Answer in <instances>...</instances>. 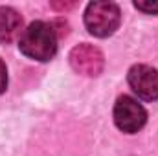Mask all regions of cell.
<instances>
[{"label":"cell","mask_w":158,"mask_h":156,"mask_svg":"<svg viewBox=\"0 0 158 156\" xmlns=\"http://www.w3.org/2000/svg\"><path fill=\"white\" fill-rule=\"evenodd\" d=\"M20 51L33 61H50L57 51V35L53 26L46 22H31L19 39Z\"/></svg>","instance_id":"cell-1"},{"label":"cell","mask_w":158,"mask_h":156,"mask_svg":"<svg viewBox=\"0 0 158 156\" xmlns=\"http://www.w3.org/2000/svg\"><path fill=\"white\" fill-rule=\"evenodd\" d=\"M119 7L112 2H90L85 11V26L94 37H109L119 26Z\"/></svg>","instance_id":"cell-2"},{"label":"cell","mask_w":158,"mask_h":156,"mask_svg":"<svg viewBox=\"0 0 158 156\" xmlns=\"http://www.w3.org/2000/svg\"><path fill=\"white\" fill-rule=\"evenodd\" d=\"M145 121H147V112L136 99H132L129 96H121L116 101L114 123L119 130H123L127 134H134L145 125Z\"/></svg>","instance_id":"cell-3"},{"label":"cell","mask_w":158,"mask_h":156,"mask_svg":"<svg viewBox=\"0 0 158 156\" xmlns=\"http://www.w3.org/2000/svg\"><path fill=\"white\" fill-rule=\"evenodd\" d=\"M70 64L72 68L86 77H98L103 72L105 59L103 53L90 44H79L70 51Z\"/></svg>","instance_id":"cell-4"},{"label":"cell","mask_w":158,"mask_h":156,"mask_svg":"<svg viewBox=\"0 0 158 156\" xmlns=\"http://www.w3.org/2000/svg\"><path fill=\"white\" fill-rule=\"evenodd\" d=\"M129 84L132 92L145 99L156 101L158 99V72L147 64H136L129 70Z\"/></svg>","instance_id":"cell-5"},{"label":"cell","mask_w":158,"mask_h":156,"mask_svg":"<svg viewBox=\"0 0 158 156\" xmlns=\"http://www.w3.org/2000/svg\"><path fill=\"white\" fill-rule=\"evenodd\" d=\"M22 31V17L13 7H0V42L7 44Z\"/></svg>","instance_id":"cell-6"},{"label":"cell","mask_w":158,"mask_h":156,"mask_svg":"<svg viewBox=\"0 0 158 156\" xmlns=\"http://www.w3.org/2000/svg\"><path fill=\"white\" fill-rule=\"evenodd\" d=\"M134 7L143 11V13H149V15H155L158 13V2H134Z\"/></svg>","instance_id":"cell-7"},{"label":"cell","mask_w":158,"mask_h":156,"mask_svg":"<svg viewBox=\"0 0 158 156\" xmlns=\"http://www.w3.org/2000/svg\"><path fill=\"white\" fill-rule=\"evenodd\" d=\"M6 86H7V70H6L4 61L0 59V94L6 90Z\"/></svg>","instance_id":"cell-8"},{"label":"cell","mask_w":158,"mask_h":156,"mask_svg":"<svg viewBox=\"0 0 158 156\" xmlns=\"http://www.w3.org/2000/svg\"><path fill=\"white\" fill-rule=\"evenodd\" d=\"M52 7L63 11V9H70V7H74V2H52Z\"/></svg>","instance_id":"cell-9"}]
</instances>
